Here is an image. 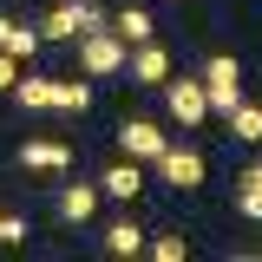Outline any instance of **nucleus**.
<instances>
[{
    "label": "nucleus",
    "instance_id": "nucleus-1",
    "mask_svg": "<svg viewBox=\"0 0 262 262\" xmlns=\"http://www.w3.org/2000/svg\"><path fill=\"white\" fill-rule=\"evenodd\" d=\"M112 27V13L105 7H92V0H59L46 20H39V39H85V33Z\"/></svg>",
    "mask_w": 262,
    "mask_h": 262
},
{
    "label": "nucleus",
    "instance_id": "nucleus-2",
    "mask_svg": "<svg viewBox=\"0 0 262 262\" xmlns=\"http://www.w3.org/2000/svg\"><path fill=\"white\" fill-rule=\"evenodd\" d=\"M203 92H210V112H223V118L243 105V72H236L229 53H210L203 59Z\"/></svg>",
    "mask_w": 262,
    "mask_h": 262
},
{
    "label": "nucleus",
    "instance_id": "nucleus-3",
    "mask_svg": "<svg viewBox=\"0 0 262 262\" xmlns=\"http://www.w3.org/2000/svg\"><path fill=\"white\" fill-rule=\"evenodd\" d=\"M79 66H85L92 79H105V72L131 66V46H125V39H118L112 27H98V33H85V39H79Z\"/></svg>",
    "mask_w": 262,
    "mask_h": 262
},
{
    "label": "nucleus",
    "instance_id": "nucleus-4",
    "mask_svg": "<svg viewBox=\"0 0 262 262\" xmlns=\"http://www.w3.org/2000/svg\"><path fill=\"white\" fill-rule=\"evenodd\" d=\"M118 144H125V158H138V164H144V158L158 164L164 151H170V138H164L151 118H125V125H118Z\"/></svg>",
    "mask_w": 262,
    "mask_h": 262
},
{
    "label": "nucleus",
    "instance_id": "nucleus-5",
    "mask_svg": "<svg viewBox=\"0 0 262 262\" xmlns=\"http://www.w3.org/2000/svg\"><path fill=\"white\" fill-rule=\"evenodd\" d=\"M164 105H170L177 125H196V118L210 112V92H203V79H170V85H164Z\"/></svg>",
    "mask_w": 262,
    "mask_h": 262
},
{
    "label": "nucleus",
    "instance_id": "nucleus-6",
    "mask_svg": "<svg viewBox=\"0 0 262 262\" xmlns=\"http://www.w3.org/2000/svg\"><path fill=\"white\" fill-rule=\"evenodd\" d=\"M164 79H170V53H164L158 39L131 46V85H164Z\"/></svg>",
    "mask_w": 262,
    "mask_h": 262
},
{
    "label": "nucleus",
    "instance_id": "nucleus-7",
    "mask_svg": "<svg viewBox=\"0 0 262 262\" xmlns=\"http://www.w3.org/2000/svg\"><path fill=\"white\" fill-rule=\"evenodd\" d=\"M158 170H164V184H177V190H196V184H203V158L184 151V144H170L158 158Z\"/></svg>",
    "mask_w": 262,
    "mask_h": 262
},
{
    "label": "nucleus",
    "instance_id": "nucleus-8",
    "mask_svg": "<svg viewBox=\"0 0 262 262\" xmlns=\"http://www.w3.org/2000/svg\"><path fill=\"white\" fill-rule=\"evenodd\" d=\"M20 164H27V170H66L72 151H66L59 138H27V144H20Z\"/></svg>",
    "mask_w": 262,
    "mask_h": 262
},
{
    "label": "nucleus",
    "instance_id": "nucleus-9",
    "mask_svg": "<svg viewBox=\"0 0 262 262\" xmlns=\"http://www.w3.org/2000/svg\"><path fill=\"white\" fill-rule=\"evenodd\" d=\"M98 190H105V196H118V203H131V196L144 190V170H138V158H125V164H112V170L98 177Z\"/></svg>",
    "mask_w": 262,
    "mask_h": 262
},
{
    "label": "nucleus",
    "instance_id": "nucleus-10",
    "mask_svg": "<svg viewBox=\"0 0 262 262\" xmlns=\"http://www.w3.org/2000/svg\"><path fill=\"white\" fill-rule=\"evenodd\" d=\"M46 39H39V27H20V20H7L0 13V53H13V59H33Z\"/></svg>",
    "mask_w": 262,
    "mask_h": 262
},
{
    "label": "nucleus",
    "instance_id": "nucleus-11",
    "mask_svg": "<svg viewBox=\"0 0 262 262\" xmlns=\"http://www.w3.org/2000/svg\"><path fill=\"white\" fill-rule=\"evenodd\" d=\"M92 210H98V184H66V196H59L66 223H92Z\"/></svg>",
    "mask_w": 262,
    "mask_h": 262
},
{
    "label": "nucleus",
    "instance_id": "nucleus-12",
    "mask_svg": "<svg viewBox=\"0 0 262 262\" xmlns=\"http://www.w3.org/2000/svg\"><path fill=\"white\" fill-rule=\"evenodd\" d=\"M13 98H20V112H53L59 79H20V85H13Z\"/></svg>",
    "mask_w": 262,
    "mask_h": 262
},
{
    "label": "nucleus",
    "instance_id": "nucleus-13",
    "mask_svg": "<svg viewBox=\"0 0 262 262\" xmlns=\"http://www.w3.org/2000/svg\"><path fill=\"white\" fill-rule=\"evenodd\" d=\"M112 33H118L125 46H144L158 27H151V13H144V7H125V13H112Z\"/></svg>",
    "mask_w": 262,
    "mask_h": 262
},
{
    "label": "nucleus",
    "instance_id": "nucleus-14",
    "mask_svg": "<svg viewBox=\"0 0 262 262\" xmlns=\"http://www.w3.org/2000/svg\"><path fill=\"white\" fill-rule=\"evenodd\" d=\"M105 249H112V256H138V249H144V229L131 223V216L112 223V229H105Z\"/></svg>",
    "mask_w": 262,
    "mask_h": 262
},
{
    "label": "nucleus",
    "instance_id": "nucleus-15",
    "mask_svg": "<svg viewBox=\"0 0 262 262\" xmlns=\"http://www.w3.org/2000/svg\"><path fill=\"white\" fill-rule=\"evenodd\" d=\"M229 131H236L243 144H256V138H262V105H249V98H243V105L229 112Z\"/></svg>",
    "mask_w": 262,
    "mask_h": 262
},
{
    "label": "nucleus",
    "instance_id": "nucleus-16",
    "mask_svg": "<svg viewBox=\"0 0 262 262\" xmlns=\"http://www.w3.org/2000/svg\"><path fill=\"white\" fill-rule=\"evenodd\" d=\"M92 105V85L85 79H59V98H53V112H85Z\"/></svg>",
    "mask_w": 262,
    "mask_h": 262
},
{
    "label": "nucleus",
    "instance_id": "nucleus-17",
    "mask_svg": "<svg viewBox=\"0 0 262 262\" xmlns=\"http://www.w3.org/2000/svg\"><path fill=\"white\" fill-rule=\"evenodd\" d=\"M144 249H151L158 262H184V256H190V243H184V236H151Z\"/></svg>",
    "mask_w": 262,
    "mask_h": 262
},
{
    "label": "nucleus",
    "instance_id": "nucleus-18",
    "mask_svg": "<svg viewBox=\"0 0 262 262\" xmlns=\"http://www.w3.org/2000/svg\"><path fill=\"white\" fill-rule=\"evenodd\" d=\"M236 216L262 223V190H256V184H236Z\"/></svg>",
    "mask_w": 262,
    "mask_h": 262
},
{
    "label": "nucleus",
    "instance_id": "nucleus-19",
    "mask_svg": "<svg viewBox=\"0 0 262 262\" xmlns=\"http://www.w3.org/2000/svg\"><path fill=\"white\" fill-rule=\"evenodd\" d=\"M13 85H20V59H13V53H0V92H13Z\"/></svg>",
    "mask_w": 262,
    "mask_h": 262
},
{
    "label": "nucleus",
    "instance_id": "nucleus-20",
    "mask_svg": "<svg viewBox=\"0 0 262 262\" xmlns=\"http://www.w3.org/2000/svg\"><path fill=\"white\" fill-rule=\"evenodd\" d=\"M0 243H7V249L27 243V223H20V216H0Z\"/></svg>",
    "mask_w": 262,
    "mask_h": 262
},
{
    "label": "nucleus",
    "instance_id": "nucleus-21",
    "mask_svg": "<svg viewBox=\"0 0 262 262\" xmlns=\"http://www.w3.org/2000/svg\"><path fill=\"white\" fill-rule=\"evenodd\" d=\"M236 184H256V190H262V164H249V170H243Z\"/></svg>",
    "mask_w": 262,
    "mask_h": 262
}]
</instances>
